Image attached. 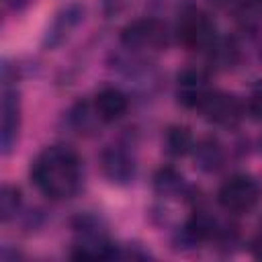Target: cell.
I'll return each instance as SVG.
<instances>
[{
	"label": "cell",
	"instance_id": "6da1fadb",
	"mask_svg": "<svg viewBox=\"0 0 262 262\" xmlns=\"http://www.w3.org/2000/svg\"><path fill=\"white\" fill-rule=\"evenodd\" d=\"M31 180L45 196L55 201L68 199L80 188V158L66 145L45 147L31 164Z\"/></svg>",
	"mask_w": 262,
	"mask_h": 262
},
{
	"label": "cell",
	"instance_id": "7c38bea8",
	"mask_svg": "<svg viewBox=\"0 0 262 262\" xmlns=\"http://www.w3.org/2000/svg\"><path fill=\"white\" fill-rule=\"evenodd\" d=\"M20 207V190L12 184H4L0 190V217L2 221H10Z\"/></svg>",
	"mask_w": 262,
	"mask_h": 262
},
{
	"label": "cell",
	"instance_id": "5b68a950",
	"mask_svg": "<svg viewBox=\"0 0 262 262\" xmlns=\"http://www.w3.org/2000/svg\"><path fill=\"white\" fill-rule=\"evenodd\" d=\"M20 129V106H18V94L16 90H4L2 98V133H0V145L2 154L8 156L18 139Z\"/></svg>",
	"mask_w": 262,
	"mask_h": 262
},
{
	"label": "cell",
	"instance_id": "7a4b0ae2",
	"mask_svg": "<svg viewBox=\"0 0 262 262\" xmlns=\"http://www.w3.org/2000/svg\"><path fill=\"white\" fill-rule=\"evenodd\" d=\"M260 199V186L250 176H233L217 192V201L225 211L246 213Z\"/></svg>",
	"mask_w": 262,
	"mask_h": 262
},
{
	"label": "cell",
	"instance_id": "52a82bcc",
	"mask_svg": "<svg viewBox=\"0 0 262 262\" xmlns=\"http://www.w3.org/2000/svg\"><path fill=\"white\" fill-rule=\"evenodd\" d=\"M127 106H129L127 96H125L121 90H117V88H104V90H100V92L96 94V98H94L96 117H98L100 121H106V123L121 119V117L125 115Z\"/></svg>",
	"mask_w": 262,
	"mask_h": 262
},
{
	"label": "cell",
	"instance_id": "277c9868",
	"mask_svg": "<svg viewBox=\"0 0 262 262\" xmlns=\"http://www.w3.org/2000/svg\"><path fill=\"white\" fill-rule=\"evenodd\" d=\"M166 29L156 18H139L129 23L121 33V43L129 49L158 47L164 41Z\"/></svg>",
	"mask_w": 262,
	"mask_h": 262
},
{
	"label": "cell",
	"instance_id": "9a60e30c",
	"mask_svg": "<svg viewBox=\"0 0 262 262\" xmlns=\"http://www.w3.org/2000/svg\"><path fill=\"white\" fill-rule=\"evenodd\" d=\"M215 2H217V4H229L231 0H215Z\"/></svg>",
	"mask_w": 262,
	"mask_h": 262
},
{
	"label": "cell",
	"instance_id": "9c48e42d",
	"mask_svg": "<svg viewBox=\"0 0 262 262\" xmlns=\"http://www.w3.org/2000/svg\"><path fill=\"white\" fill-rule=\"evenodd\" d=\"M82 14H84V10L80 6H68L66 10H61L53 18V23L49 25V29L45 33V39H43V45L45 47H55L57 43H61L70 35V31L82 20Z\"/></svg>",
	"mask_w": 262,
	"mask_h": 262
},
{
	"label": "cell",
	"instance_id": "8992f818",
	"mask_svg": "<svg viewBox=\"0 0 262 262\" xmlns=\"http://www.w3.org/2000/svg\"><path fill=\"white\" fill-rule=\"evenodd\" d=\"M207 96H209L207 80H205V76L201 72L186 70V72H182L178 76V100L184 106L201 108Z\"/></svg>",
	"mask_w": 262,
	"mask_h": 262
},
{
	"label": "cell",
	"instance_id": "5bb4252c",
	"mask_svg": "<svg viewBox=\"0 0 262 262\" xmlns=\"http://www.w3.org/2000/svg\"><path fill=\"white\" fill-rule=\"evenodd\" d=\"M23 2H27V0H4V4L6 6H12V8H18Z\"/></svg>",
	"mask_w": 262,
	"mask_h": 262
},
{
	"label": "cell",
	"instance_id": "4fadbf2b",
	"mask_svg": "<svg viewBox=\"0 0 262 262\" xmlns=\"http://www.w3.org/2000/svg\"><path fill=\"white\" fill-rule=\"evenodd\" d=\"M180 176L174 172V170H162L158 176H156V188L160 190V192H172V190H176L178 186H180Z\"/></svg>",
	"mask_w": 262,
	"mask_h": 262
},
{
	"label": "cell",
	"instance_id": "30bf717a",
	"mask_svg": "<svg viewBox=\"0 0 262 262\" xmlns=\"http://www.w3.org/2000/svg\"><path fill=\"white\" fill-rule=\"evenodd\" d=\"M102 170L104 174L113 180V182H119V184H125L133 178V172H135V164L133 160L123 151V149H117V147H111L102 154Z\"/></svg>",
	"mask_w": 262,
	"mask_h": 262
},
{
	"label": "cell",
	"instance_id": "ba28073f",
	"mask_svg": "<svg viewBox=\"0 0 262 262\" xmlns=\"http://www.w3.org/2000/svg\"><path fill=\"white\" fill-rule=\"evenodd\" d=\"M201 108L215 123L229 125L235 119H239V104H237V100L233 96H227V94H219V92L211 94L209 92V96L205 98Z\"/></svg>",
	"mask_w": 262,
	"mask_h": 262
},
{
	"label": "cell",
	"instance_id": "3957f363",
	"mask_svg": "<svg viewBox=\"0 0 262 262\" xmlns=\"http://www.w3.org/2000/svg\"><path fill=\"white\" fill-rule=\"evenodd\" d=\"M178 35L182 43L192 49H207L215 45V27L207 18V14L196 8H188L180 16Z\"/></svg>",
	"mask_w": 262,
	"mask_h": 262
},
{
	"label": "cell",
	"instance_id": "8fae6325",
	"mask_svg": "<svg viewBox=\"0 0 262 262\" xmlns=\"http://www.w3.org/2000/svg\"><path fill=\"white\" fill-rule=\"evenodd\" d=\"M192 147V137L184 127H172L166 135V151L170 156H184Z\"/></svg>",
	"mask_w": 262,
	"mask_h": 262
}]
</instances>
